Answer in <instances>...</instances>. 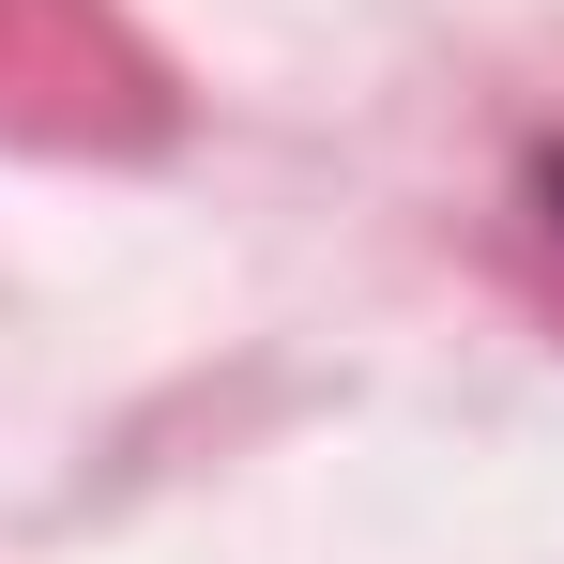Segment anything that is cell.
I'll use <instances>...</instances> for the list:
<instances>
[{
  "mask_svg": "<svg viewBox=\"0 0 564 564\" xmlns=\"http://www.w3.org/2000/svg\"><path fill=\"white\" fill-rule=\"evenodd\" d=\"M550 214H564V153H550Z\"/></svg>",
  "mask_w": 564,
  "mask_h": 564,
  "instance_id": "6da1fadb",
  "label": "cell"
}]
</instances>
